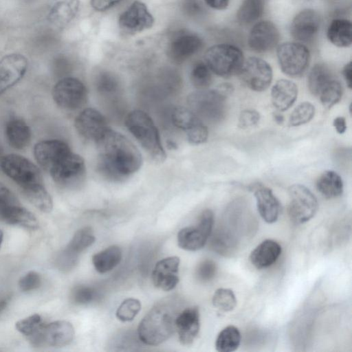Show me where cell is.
Here are the masks:
<instances>
[{"mask_svg":"<svg viewBox=\"0 0 352 352\" xmlns=\"http://www.w3.org/2000/svg\"><path fill=\"white\" fill-rule=\"evenodd\" d=\"M239 74L246 86L254 91L266 90L273 78L271 66L257 57H250L244 60Z\"/></svg>","mask_w":352,"mask_h":352,"instance_id":"cell-13","label":"cell"},{"mask_svg":"<svg viewBox=\"0 0 352 352\" xmlns=\"http://www.w3.org/2000/svg\"><path fill=\"white\" fill-rule=\"evenodd\" d=\"M298 96L296 85L289 80H278L271 89V100L274 107L280 111L289 109Z\"/></svg>","mask_w":352,"mask_h":352,"instance_id":"cell-27","label":"cell"},{"mask_svg":"<svg viewBox=\"0 0 352 352\" xmlns=\"http://www.w3.org/2000/svg\"><path fill=\"white\" fill-rule=\"evenodd\" d=\"M28 60L21 54L6 55L0 60V96L25 75Z\"/></svg>","mask_w":352,"mask_h":352,"instance_id":"cell-17","label":"cell"},{"mask_svg":"<svg viewBox=\"0 0 352 352\" xmlns=\"http://www.w3.org/2000/svg\"><path fill=\"white\" fill-rule=\"evenodd\" d=\"M202 45L201 39L197 35L181 34L169 44L168 55L174 62L182 63L197 53Z\"/></svg>","mask_w":352,"mask_h":352,"instance_id":"cell-24","label":"cell"},{"mask_svg":"<svg viewBox=\"0 0 352 352\" xmlns=\"http://www.w3.org/2000/svg\"><path fill=\"white\" fill-rule=\"evenodd\" d=\"M19 204L12 192L0 182V220L2 221L5 212L10 206Z\"/></svg>","mask_w":352,"mask_h":352,"instance_id":"cell-49","label":"cell"},{"mask_svg":"<svg viewBox=\"0 0 352 352\" xmlns=\"http://www.w3.org/2000/svg\"><path fill=\"white\" fill-rule=\"evenodd\" d=\"M96 143L99 153L98 168L107 179L113 181L123 179L141 167L140 152L122 134L108 128Z\"/></svg>","mask_w":352,"mask_h":352,"instance_id":"cell-1","label":"cell"},{"mask_svg":"<svg viewBox=\"0 0 352 352\" xmlns=\"http://www.w3.org/2000/svg\"><path fill=\"white\" fill-rule=\"evenodd\" d=\"M70 151L67 144L58 140L41 141L37 143L34 148L36 160L48 171Z\"/></svg>","mask_w":352,"mask_h":352,"instance_id":"cell-21","label":"cell"},{"mask_svg":"<svg viewBox=\"0 0 352 352\" xmlns=\"http://www.w3.org/2000/svg\"><path fill=\"white\" fill-rule=\"evenodd\" d=\"M125 124L153 160L157 162L165 160L166 155L158 130L147 113L141 110H134L127 115Z\"/></svg>","mask_w":352,"mask_h":352,"instance_id":"cell-3","label":"cell"},{"mask_svg":"<svg viewBox=\"0 0 352 352\" xmlns=\"http://www.w3.org/2000/svg\"><path fill=\"white\" fill-rule=\"evenodd\" d=\"M21 188L25 197L37 209L45 213L52 210V199L42 183L31 184Z\"/></svg>","mask_w":352,"mask_h":352,"instance_id":"cell-33","label":"cell"},{"mask_svg":"<svg viewBox=\"0 0 352 352\" xmlns=\"http://www.w3.org/2000/svg\"><path fill=\"white\" fill-rule=\"evenodd\" d=\"M177 256H169L159 261L152 272L153 285L164 291L173 289L179 283V266Z\"/></svg>","mask_w":352,"mask_h":352,"instance_id":"cell-20","label":"cell"},{"mask_svg":"<svg viewBox=\"0 0 352 352\" xmlns=\"http://www.w3.org/2000/svg\"><path fill=\"white\" fill-rule=\"evenodd\" d=\"M342 75L347 87L351 89L352 87V63L351 61L346 64L342 69Z\"/></svg>","mask_w":352,"mask_h":352,"instance_id":"cell-54","label":"cell"},{"mask_svg":"<svg viewBox=\"0 0 352 352\" xmlns=\"http://www.w3.org/2000/svg\"><path fill=\"white\" fill-rule=\"evenodd\" d=\"M141 309V302L135 298H127L124 300L118 307L116 316L122 322H128L133 320Z\"/></svg>","mask_w":352,"mask_h":352,"instance_id":"cell-43","label":"cell"},{"mask_svg":"<svg viewBox=\"0 0 352 352\" xmlns=\"http://www.w3.org/2000/svg\"><path fill=\"white\" fill-rule=\"evenodd\" d=\"M226 99L216 89H205L190 94L187 103L190 109L203 122L217 123L225 117Z\"/></svg>","mask_w":352,"mask_h":352,"instance_id":"cell-4","label":"cell"},{"mask_svg":"<svg viewBox=\"0 0 352 352\" xmlns=\"http://www.w3.org/2000/svg\"><path fill=\"white\" fill-rule=\"evenodd\" d=\"M74 334V328L69 322L56 320L47 324H43L29 339L34 345L61 347L71 343Z\"/></svg>","mask_w":352,"mask_h":352,"instance_id":"cell-12","label":"cell"},{"mask_svg":"<svg viewBox=\"0 0 352 352\" xmlns=\"http://www.w3.org/2000/svg\"><path fill=\"white\" fill-rule=\"evenodd\" d=\"M212 302L214 307L222 312L232 311L236 305V298L230 289L219 288L212 296Z\"/></svg>","mask_w":352,"mask_h":352,"instance_id":"cell-38","label":"cell"},{"mask_svg":"<svg viewBox=\"0 0 352 352\" xmlns=\"http://www.w3.org/2000/svg\"><path fill=\"white\" fill-rule=\"evenodd\" d=\"M122 0H90L91 6L98 11H104Z\"/></svg>","mask_w":352,"mask_h":352,"instance_id":"cell-52","label":"cell"},{"mask_svg":"<svg viewBox=\"0 0 352 352\" xmlns=\"http://www.w3.org/2000/svg\"><path fill=\"white\" fill-rule=\"evenodd\" d=\"M342 96V87L334 78L322 90L318 97L324 107L331 108L340 100Z\"/></svg>","mask_w":352,"mask_h":352,"instance_id":"cell-41","label":"cell"},{"mask_svg":"<svg viewBox=\"0 0 352 352\" xmlns=\"http://www.w3.org/2000/svg\"><path fill=\"white\" fill-rule=\"evenodd\" d=\"M41 283V275L35 271H30L19 279V286L22 292H27L38 288Z\"/></svg>","mask_w":352,"mask_h":352,"instance_id":"cell-48","label":"cell"},{"mask_svg":"<svg viewBox=\"0 0 352 352\" xmlns=\"http://www.w3.org/2000/svg\"><path fill=\"white\" fill-rule=\"evenodd\" d=\"M122 250L117 245L109 246L92 256L95 270L101 274L112 270L121 261Z\"/></svg>","mask_w":352,"mask_h":352,"instance_id":"cell-31","label":"cell"},{"mask_svg":"<svg viewBox=\"0 0 352 352\" xmlns=\"http://www.w3.org/2000/svg\"><path fill=\"white\" fill-rule=\"evenodd\" d=\"M170 301L157 303L145 315L138 328L139 339L147 345H158L168 340L175 329L177 313Z\"/></svg>","mask_w":352,"mask_h":352,"instance_id":"cell-2","label":"cell"},{"mask_svg":"<svg viewBox=\"0 0 352 352\" xmlns=\"http://www.w3.org/2000/svg\"><path fill=\"white\" fill-rule=\"evenodd\" d=\"M171 119L175 126L186 133L190 143L200 144L206 142L208 128L190 109L175 107L172 111Z\"/></svg>","mask_w":352,"mask_h":352,"instance_id":"cell-14","label":"cell"},{"mask_svg":"<svg viewBox=\"0 0 352 352\" xmlns=\"http://www.w3.org/2000/svg\"><path fill=\"white\" fill-rule=\"evenodd\" d=\"M9 302V298L0 296V314L6 309Z\"/></svg>","mask_w":352,"mask_h":352,"instance_id":"cell-57","label":"cell"},{"mask_svg":"<svg viewBox=\"0 0 352 352\" xmlns=\"http://www.w3.org/2000/svg\"><path fill=\"white\" fill-rule=\"evenodd\" d=\"M258 212L267 223L276 222L280 213V204L272 190L266 187H259L254 191Z\"/></svg>","mask_w":352,"mask_h":352,"instance_id":"cell-25","label":"cell"},{"mask_svg":"<svg viewBox=\"0 0 352 352\" xmlns=\"http://www.w3.org/2000/svg\"><path fill=\"white\" fill-rule=\"evenodd\" d=\"M217 272L216 263L210 259H206L198 265L195 274L199 280L206 283L212 280L216 276Z\"/></svg>","mask_w":352,"mask_h":352,"instance_id":"cell-46","label":"cell"},{"mask_svg":"<svg viewBox=\"0 0 352 352\" xmlns=\"http://www.w3.org/2000/svg\"><path fill=\"white\" fill-rule=\"evenodd\" d=\"M279 32L276 25L268 21L256 23L248 36V45L256 52L263 53L274 49L279 41Z\"/></svg>","mask_w":352,"mask_h":352,"instance_id":"cell-18","label":"cell"},{"mask_svg":"<svg viewBox=\"0 0 352 352\" xmlns=\"http://www.w3.org/2000/svg\"><path fill=\"white\" fill-rule=\"evenodd\" d=\"M154 19L146 6L135 1L120 16L118 25L124 34H134L151 28Z\"/></svg>","mask_w":352,"mask_h":352,"instance_id":"cell-15","label":"cell"},{"mask_svg":"<svg viewBox=\"0 0 352 352\" xmlns=\"http://www.w3.org/2000/svg\"><path fill=\"white\" fill-rule=\"evenodd\" d=\"M74 126L82 138L96 142L109 128L103 115L93 108L83 109L76 116Z\"/></svg>","mask_w":352,"mask_h":352,"instance_id":"cell-16","label":"cell"},{"mask_svg":"<svg viewBox=\"0 0 352 352\" xmlns=\"http://www.w3.org/2000/svg\"><path fill=\"white\" fill-rule=\"evenodd\" d=\"M95 241L91 228L87 226L77 230L65 247V250L79 256V254L91 246Z\"/></svg>","mask_w":352,"mask_h":352,"instance_id":"cell-36","label":"cell"},{"mask_svg":"<svg viewBox=\"0 0 352 352\" xmlns=\"http://www.w3.org/2000/svg\"><path fill=\"white\" fill-rule=\"evenodd\" d=\"M318 191L327 199L340 196L343 192V182L341 177L333 170L322 173L316 181Z\"/></svg>","mask_w":352,"mask_h":352,"instance_id":"cell-30","label":"cell"},{"mask_svg":"<svg viewBox=\"0 0 352 352\" xmlns=\"http://www.w3.org/2000/svg\"><path fill=\"white\" fill-rule=\"evenodd\" d=\"M200 316L197 307H188L179 313L175 319L179 340L184 345L190 344L200 329Z\"/></svg>","mask_w":352,"mask_h":352,"instance_id":"cell-22","label":"cell"},{"mask_svg":"<svg viewBox=\"0 0 352 352\" xmlns=\"http://www.w3.org/2000/svg\"><path fill=\"white\" fill-rule=\"evenodd\" d=\"M206 3L215 10H224L229 3L230 0H204Z\"/></svg>","mask_w":352,"mask_h":352,"instance_id":"cell-55","label":"cell"},{"mask_svg":"<svg viewBox=\"0 0 352 352\" xmlns=\"http://www.w3.org/2000/svg\"><path fill=\"white\" fill-rule=\"evenodd\" d=\"M216 89L225 98L229 97L234 91V87L232 84L224 82L219 85Z\"/></svg>","mask_w":352,"mask_h":352,"instance_id":"cell-56","label":"cell"},{"mask_svg":"<svg viewBox=\"0 0 352 352\" xmlns=\"http://www.w3.org/2000/svg\"><path fill=\"white\" fill-rule=\"evenodd\" d=\"M2 221L11 225H16L25 228L34 230L38 227L35 215L19 204L10 206L5 212Z\"/></svg>","mask_w":352,"mask_h":352,"instance_id":"cell-32","label":"cell"},{"mask_svg":"<svg viewBox=\"0 0 352 352\" xmlns=\"http://www.w3.org/2000/svg\"><path fill=\"white\" fill-rule=\"evenodd\" d=\"M214 222L213 212L210 209L204 210L197 225L179 230L177 234L178 245L188 251L201 249L212 234Z\"/></svg>","mask_w":352,"mask_h":352,"instance_id":"cell-10","label":"cell"},{"mask_svg":"<svg viewBox=\"0 0 352 352\" xmlns=\"http://www.w3.org/2000/svg\"><path fill=\"white\" fill-rule=\"evenodd\" d=\"M43 325L42 318L34 314L16 322L15 328L21 334L28 338L33 336Z\"/></svg>","mask_w":352,"mask_h":352,"instance_id":"cell-44","label":"cell"},{"mask_svg":"<svg viewBox=\"0 0 352 352\" xmlns=\"http://www.w3.org/2000/svg\"><path fill=\"white\" fill-rule=\"evenodd\" d=\"M192 84L198 89H205L212 82L211 71L206 63L198 61L195 63L190 72Z\"/></svg>","mask_w":352,"mask_h":352,"instance_id":"cell-39","label":"cell"},{"mask_svg":"<svg viewBox=\"0 0 352 352\" xmlns=\"http://www.w3.org/2000/svg\"><path fill=\"white\" fill-rule=\"evenodd\" d=\"M183 10L189 16H197L203 11V7L199 0H184Z\"/></svg>","mask_w":352,"mask_h":352,"instance_id":"cell-51","label":"cell"},{"mask_svg":"<svg viewBox=\"0 0 352 352\" xmlns=\"http://www.w3.org/2000/svg\"><path fill=\"white\" fill-rule=\"evenodd\" d=\"M288 214L295 223H304L316 214L318 203L316 196L306 186L294 184L289 188Z\"/></svg>","mask_w":352,"mask_h":352,"instance_id":"cell-7","label":"cell"},{"mask_svg":"<svg viewBox=\"0 0 352 352\" xmlns=\"http://www.w3.org/2000/svg\"><path fill=\"white\" fill-rule=\"evenodd\" d=\"M78 261V256L64 249L57 254L55 258V265L60 270L68 272L76 265Z\"/></svg>","mask_w":352,"mask_h":352,"instance_id":"cell-47","label":"cell"},{"mask_svg":"<svg viewBox=\"0 0 352 352\" xmlns=\"http://www.w3.org/2000/svg\"><path fill=\"white\" fill-rule=\"evenodd\" d=\"M241 336L237 327L229 325L219 333L215 342L216 350L219 352H232L237 349Z\"/></svg>","mask_w":352,"mask_h":352,"instance_id":"cell-35","label":"cell"},{"mask_svg":"<svg viewBox=\"0 0 352 352\" xmlns=\"http://www.w3.org/2000/svg\"><path fill=\"white\" fill-rule=\"evenodd\" d=\"M80 0H49L48 21L56 28H64L76 16Z\"/></svg>","mask_w":352,"mask_h":352,"instance_id":"cell-23","label":"cell"},{"mask_svg":"<svg viewBox=\"0 0 352 352\" xmlns=\"http://www.w3.org/2000/svg\"><path fill=\"white\" fill-rule=\"evenodd\" d=\"M85 168L82 157L70 151L49 172L58 185L66 188H75L83 182L86 174Z\"/></svg>","mask_w":352,"mask_h":352,"instance_id":"cell-6","label":"cell"},{"mask_svg":"<svg viewBox=\"0 0 352 352\" xmlns=\"http://www.w3.org/2000/svg\"><path fill=\"white\" fill-rule=\"evenodd\" d=\"M0 166L3 172L21 188L42 183V175L38 167L27 158L16 154L3 156Z\"/></svg>","mask_w":352,"mask_h":352,"instance_id":"cell-8","label":"cell"},{"mask_svg":"<svg viewBox=\"0 0 352 352\" xmlns=\"http://www.w3.org/2000/svg\"><path fill=\"white\" fill-rule=\"evenodd\" d=\"M204 59L210 71L222 77L239 73L244 61L242 51L236 46L227 43L208 48Z\"/></svg>","mask_w":352,"mask_h":352,"instance_id":"cell-5","label":"cell"},{"mask_svg":"<svg viewBox=\"0 0 352 352\" xmlns=\"http://www.w3.org/2000/svg\"><path fill=\"white\" fill-rule=\"evenodd\" d=\"M264 0H243L236 13L237 20L242 24L254 22L263 14Z\"/></svg>","mask_w":352,"mask_h":352,"instance_id":"cell-37","label":"cell"},{"mask_svg":"<svg viewBox=\"0 0 352 352\" xmlns=\"http://www.w3.org/2000/svg\"><path fill=\"white\" fill-rule=\"evenodd\" d=\"M334 77L330 69L324 64L315 65L308 75L307 85L309 91L318 96L322 90Z\"/></svg>","mask_w":352,"mask_h":352,"instance_id":"cell-34","label":"cell"},{"mask_svg":"<svg viewBox=\"0 0 352 352\" xmlns=\"http://www.w3.org/2000/svg\"><path fill=\"white\" fill-rule=\"evenodd\" d=\"M281 251V246L278 242L266 239L251 252L250 261L258 270L267 268L278 260Z\"/></svg>","mask_w":352,"mask_h":352,"instance_id":"cell-26","label":"cell"},{"mask_svg":"<svg viewBox=\"0 0 352 352\" xmlns=\"http://www.w3.org/2000/svg\"><path fill=\"white\" fill-rule=\"evenodd\" d=\"M3 239V233L2 230H0V247L1 245Z\"/></svg>","mask_w":352,"mask_h":352,"instance_id":"cell-59","label":"cell"},{"mask_svg":"<svg viewBox=\"0 0 352 352\" xmlns=\"http://www.w3.org/2000/svg\"><path fill=\"white\" fill-rule=\"evenodd\" d=\"M327 36L329 41L339 47H346L351 45V23L344 19H336L329 24Z\"/></svg>","mask_w":352,"mask_h":352,"instance_id":"cell-29","label":"cell"},{"mask_svg":"<svg viewBox=\"0 0 352 352\" xmlns=\"http://www.w3.org/2000/svg\"><path fill=\"white\" fill-rule=\"evenodd\" d=\"M96 87L97 90L104 94H113L119 88L118 78L109 72H102L96 78Z\"/></svg>","mask_w":352,"mask_h":352,"instance_id":"cell-45","label":"cell"},{"mask_svg":"<svg viewBox=\"0 0 352 352\" xmlns=\"http://www.w3.org/2000/svg\"><path fill=\"white\" fill-rule=\"evenodd\" d=\"M5 133L9 144L15 149H23L30 143V128L22 119L13 118L8 121Z\"/></svg>","mask_w":352,"mask_h":352,"instance_id":"cell-28","label":"cell"},{"mask_svg":"<svg viewBox=\"0 0 352 352\" xmlns=\"http://www.w3.org/2000/svg\"><path fill=\"white\" fill-rule=\"evenodd\" d=\"M276 54L282 72L291 77L301 76L309 63V51L299 43H282L278 47Z\"/></svg>","mask_w":352,"mask_h":352,"instance_id":"cell-9","label":"cell"},{"mask_svg":"<svg viewBox=\"0 0 352 352\" xmlns=\"http://www.w3.org/2000/svg\"><path fill=\"white\" fill-rule=\"evenodd\" d=\"M52 96L60 107L75 110L85 103L87 92L85 85L80 80L66 77L56 83L52 90Z\"/></svg>","mask_w":352,"mask_h":352,"instance_id":"cell-11","label":"cell"},{"mask_svg":"<svg viewBox=\"0 0 352 352\" xmlns=\"http://www.w3.org/2000/svg\"><path fill=\"white\" fill-rule=\"evenodd\" d=\"M98 296L96 289L91 286L80 285L71 292V300L77 305H86L94 302Z\"/></svg>","mask_w":352,"mask_h":352,"instance_id":"cell-42","label":"cell"},{"mask_svg":"<svg viewBox=\"0 0 352 352\" xmlns=\"http://www.w3.org/2000/svg\"><path fill=\"white\" fill-rule=\"evenodd\" d=\"M273 118L275 122L279 125L283 124L285 121V118L283 114L278 113H274L273 114Z\"/></svg>","mask_w":352,"mask_h":352,"instance_id":"cell-58","label":"cell"},{"mask_svg":"<svg viewBox=\"0 0 352 352\" xmlns=\"http://www.w3.org/2000/svg\"><path fill=\"white\" fill-rule=\"evenodd\" d=\"M261 118L260 113L251 109L243 110L239 116L238 126L243 129L253 127L256 126Z\"/></svg>","mask_w":352,"mask_h":352,"instance_id":"cell-50","label":"cell"},{"mask_svg":"<svg viewBox=\"0 0 352 352\" xmlns=\"http://www.w3.org/2000/svg\"><path fill=\"white\" fill-rule=\"evenodd\" d=\"M315 111V107L309 102H301L292 112L289 126H298L309 122L314 118Z\"/></svg>","mask_w":352,"mask_h":352,"instance_id":"cell-40","label":"cell"},{"mask_svg":"<svg viewBox=\"0 0 352 352\" xmlns=\"http://www.w3.org/2000/svg\"><path fill=\"white\" fill-rule=\"evenodd\" d=\"M320 26L319 14L314 10L305 9L300 11L294 18L290 32L296 40L307 43L317 35Z\"/></svg>","mask_w":352,"mask_h":352,"instance_id":"cell-19","label":"cell"},{"mask_svg":"<svg viewBox=\"0 0 352 352\" xmlns=\"http://www.w3.org/2000/svg\"><path fill=\"white\" fill-rule=\"evenodd\" d=\"M3 156H2V149H1V145H0V162L2 159Z\"/></svg>","mask_w":352,"mask_h":352,"instance_id":"cell-60","label":"cell"},{"mask_svg":"<svg viewBox=\"0 0 352 352\" xmlns=\"http://www.w3.org/2000/svg\"><path fill=\"white\" fill-rule=\"evenodd\" d=\"M333 126L339 134L344 133L346 130V120L342 116H338L333 121Z\"/></svg>","mask_w":352,"mask_h":352,"instance_id":"cell-53","label":"cell"}]
</instances>
